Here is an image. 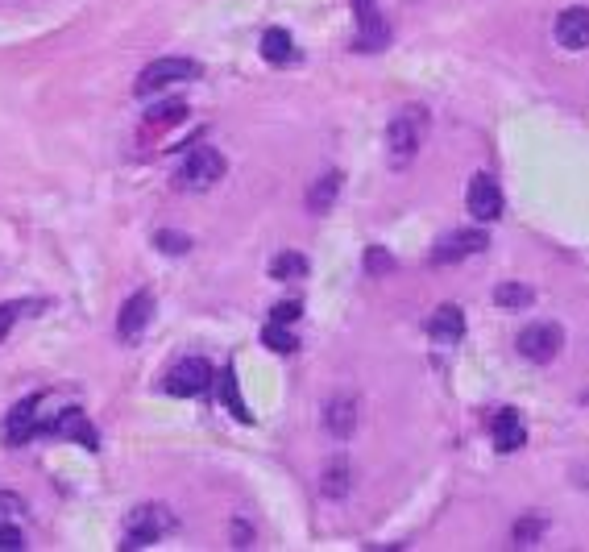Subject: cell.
Segmentation results:
<instances>
[{
	"label": "cell",
	"mask_w": 589,
	"mask_h": 552,
	"mask_svg": "<svg viewBox=\"0 0 589 552\" xmlns=\"http://www.w3.org/2000/svg\"><path fill=\"white\" fill-rule=\"evenodd\" d=\"M303 274H307V258L295 254V250L278 254V258L270 262V279H274V283H295V279H303Z\"/></svg>",
	"instance_id": "obj_19"
},
{
	"label": "cell",
	"mask_w": 589,
	"mask_h": 552,
	"mask_svg": "<svg viewBox=\"0 0 589 552\" xmlns=\"http://www.w3.org/2000/svg\"><path fill=\"white\" fill-rule=\"evenodd\" d=\"M175 179L183 191H208L216 179H224V154L216 146H195Z\"/></svg>",
	"instance_id": "obj_2"
},
{
	"label": "cell",
	"mask_w": 589,
	"mask_h": 552,
	"mask_svg": "<svg viewBox=\"0 0 589 552\" xmlns=\"http://www.w3.org/2000/svg\"><path fill=\"white\" fill-rule=\"evenodd\" d=\"M17 548H25L21 528L17 523H0V552H17Z\"/></svg>",
	"instance_id": "obj_26"
},
{
	"label": "cell",
	"mask_w": 589,
	"mask_h": 552,
	"mask_svg": "<svg viewBox=\"0 0 589 552\" xmlns=\"http://www.w3.org/2000/svg\"><path fill=\"white\" fill-rule=\"evenodd\" d=\"M162 386H166V395H175V399H195L212 386V366L204 362V357H183V362L166 374Z\"/></svg>",
	"instance_id": "obj_3"
},
{
	"label": "cell",
	"mask_w": 589,
	"mask_h": 552,
	"mask_svg": "<svg viewBox=\"0 0 589 552\" xmlns=\"http://www.w3.org/2000/svg\"><path fill=\"white\" fill-rule=\"evenodd\" d=\"M428 333L436 341H444V345H453V341L465 337V316H461L457 303H444V308H436V316L428 320Z\"/></svg>",
	"instance_id": "obj_14"
},
{
	"label": "cell",
	"mask_w": 589,
	"mask_h": 552,
	"mask_svg": "<svg viewBox=\"0 0 589 552\" xmlns=\"http://www.w3.org/2000/svg\"><path fill=\"white\" fill-rule=\"evenodd\" d=\"M154 245H158V250H166V254H187L191 237H183V233H171V229H162V233L154 237Z\"/></svg>",
	"instance_id": "obj_25"
},
{
	"label": "cell",
	"mask_w": 589,
	"mask_h": 552,
	"mask_svg": "<svg viewBox=\"0 0 589 552\" xmlns=\"http://www.w3.org/2000/svg\"><path fill=\"white\" fill-rule=\"evenodd\" d=\"M486 233L482 229H465V233H448L436 241V250H432V262L436 266H448V262H461V258H473V254H482L486 250Z\"/></svg>",
	"instance_id": "obj_7"
},
{
	"label": "cell",
	"mask_w": 589,
	"mask_h": 552,
	"mask_svg": "<svg viewBox=\"0 0 589 552\" xmlns=\"http://www.w3.org/2000/svg\"><path fill=\"white\" fill-rule=\"evenodd\" d=\"M38 432V399H25L9 411V420H5V440L9 445H25Z\"/></svg>",
	"instance_id": "obj_13"
},
{
	"label": "cell",
	"mask_w": 589,
	"mask_h": 552,
	"mask_svg": "<svg viewBox=\"0 0 589 552\" xmlns=\"http://www.w3.org/2000/svg\"><path fill=\"white\" fill-rule=\"evenodd\" d=\"M262 59H270L274 67H287V63H295V42H291V34L287 30H266L262 34Z\"/></svg>",
	"instance_id": "obj_15"
},
{
	"label": "cell",
	"mask_w": 589,
	"mask_h": 552,
	"mask_svg": "<svg viewBox=\"0 0 589 552\" xmlns=\"http://www.w3.org/2000/svg\"><path fill=\"white\" fill-rule=\"evenodd\" d=\"M390 266H395V262H390V258H386V250H378V245L366 254V270H370V274H382V270H390Z\"/></svg>",
	"instance_id": "obj_31"
},
{
	"label": "cell",
	"mask_w": 589,
	"mask_h": 552,
	"mask_svg": "<svg viewBox=\"0 0 589 552\" xmlns=\"http://www.w3.org/2000/svg\"><path fill=\"white\" fill-rule=\"evenodd\" d=\"M220 403L229 407L241 424H254V411H249V407H245V399H241V386H237V370H233V366L220 374Z\"/></svg>",
	"instance_id": "obj_16"
},
{
	"label": "cell",
	"mask_w": 589,
	"mask_h": 552,
	"mask_svg": "<svg viewBox=\"0 0 589 552\" xmlns=\"http://www.w3.org/2000/svg\"><path fill=\"white\" fill-rule=\"evenodd\" d=\"M270 320H278V324H295L299 320V303H274V312H270Z\"/></svg>",
	"instance_id": "obj_28"
},
{
	"label": "cell",
	"mask_w": 589,
	"mask_h": 552,
	"mask_svg": "<svg viewBox=\"0 0 589 552\" xmlns=\"http://www.w3.org/2000/svg\"><path fill=\"white\" fill-rule=\"evenodd\" d=\"M183 113H187L183 100H166V104L150 108V113H146V125H175V121H183Z\"/></svg>",
	"instance_id": "obj_23"
},
{
	"label": "cell",
	"mask_w": 589,
	"mask_h": 552,
	"mask_svg": "<svg viewBox=\"0 0 589 552\" xmlns=\"http://www.w3.org/2000/svg\"><path fill=\"white\" fill-rule=\"evenodd\" d=\"M531 299H536V295H531V287H523V283H502V287H494V303H498V308H507V312L527 308Z\"/></svg>",
	"instance_id": "obj_20"
},
{
	"label": "cell",
	"mask_w": 589,
	"mask_h": 552,
	"mask_svg": "<svg viewBox=\"0 0 589 552\" xmlns=\"http://www.w3.org/2000/svg\"><path fill=\"white\" fill-rule=\"evenodd\" d=\"M262 341L274 349V353H291L295 349V333L287 324H278V320H270L266 328H262Z\"/></svg>",
	"instance_id": "obj_22"
},
{
	"label": "cell",
	"mask_w": 589,
	"mask_h": 552,
	"mask_svg": "<svg viewBox=\"0 0 589 552\" xmlns=\"http://www.w3.org/2000/svg\"><path fill=\"white\" fill-rule=\"evenodd\" d=\"M30 308H34V303H0V341L13 333V324H17L25 312H30Z\"/></svg>",
	"instance_id": "obj_24"
},
{
	"label": "cell",
	"mask_w": 589,
	"mask_h": 552,
	"mask_svg": "<svg viewBox=\"0 0 589 552\" xmlns=\"http://www.w3.org/2000/svg\"><path fill=\"white\" fill-rule=\"evenodd\" d=\"M150 316H154V295L150 291H137L125 308H121V320H117V333H121V341H137L146 333V324H150Z\"/></svg>",
	"instance_id": "obj_10"
},
{
	"label": "cell",
	"mask_w": 589,
	"mask_h": 552,
	"mask_svg": "<svg viewBox=\"0 0 589 552\" xmlns=\"http://www.w3.org/2000/svg\"><path fill=\"white\" fill-rule=\"evenodd\" d=\"M17 515H21V499H17V494H0V523H9Z\"/></svg>",
	"instance_id": "obj_30"
},
{
	"label": "cell",
	"mask_w": 589,
	"mask_h": 552,
	"mask_svg": "<svg viewBox=\"0 0 589 552\" xmlns=\"http://www.w3.org/2000/svg\"><path fill=\"white\" fill-rule=\"evenodd\" d=\"M419 137H424V113L419 108H403V113L390 121V133H386V142H390V167H411L415 154H419Z\"/></svg>",
	"instance_id": "obj_1"
},
{
	"label": "cell",
	"mask_w": 589,
	"mask_h": 552,
	"mask_svg": "<svg viewBox=\"0 0 589 552\" xmlns=\"http://www.w3.org/2000/svg\"><path fill=\"white\" fill-rule=\"evenodd\" d=\"M175 519L166 507H137L129 515V528H125V548H150L162 532H171Z\"/></svg>",
	"instance_id": "obj_5"
},
{
	"label": "cell",
	"mask_w": 589,
	"mask_h": 552,
	"mask_svg": "<svg viewBox=\"0 0 589 552\" xmlns=\"http://www.w3.org/2000/svg\"><path fill=\"white\" fill-rule=\"evenodd\" d=\"M183 79H200V67H195L191 59H158L137 75V96H154L158 88L183 84Z\"/></svg>",
	"instance_id": "obj_4"
},
{
	"label": "cell",
	"mask_w": 589,
	"mask_h": 552,
	"mask_svg": "<svg viewBox=\"0 0 589 552\" xmlns=\"http://www.w3.org/2000/svg\"><path fill=\"white\" fill-rule=\"evenodd\" d=\"M324 494L328 499H345L349 494V465L345 461H336V465L324 469Z\"/></svg>",
	"instance_id": "obj_21"
},
{
	"label": "cell",
	"mask_w": 589,
	"mask_h": 552,
	"mask_svg": "<svg viewBox=\"0 0 589 552\" xmlns=\"http://www.w3.org/2000/svg\"><path fill=\"white\" fill-rule=\"evenodd\" d=\"M556 42L569 46V50H585L589 46V9L573 5L556 17Z\"/></svg>",
	"instance_id": "obj_11"
},
{
	"label": "cell",
	"mask_w": 589,
	"mask_h": 552,
	"mask_svg": "<svg viewBox=\"0 0 589 552\" xmlns=\"http://www.w3.org/2000/svg\"><path fill=\"white\" fill-rule=\"evenodd\" d=\"M353 9H357V25H370V21H378V17H382L374 0H353Z\"/></svg>",
	"instance_id": "obj_29"
},
{
	"label": "cell",
	"mask_w": 589,
	"mask_h": 552,
	"mask_svg": "<svg viewBox=\"0 0 589 552\" xmlns=\"http://www.w3.org/2000/svg\"><path fill=\"white\" fill-rule=\"evenodd\" d=\"M336 196H341V175L328 171V175L316 179L312 191H307V208H312V212H328L336 204Z\"/></svg>",
	"instance_id": "obj_18"
},
{
	"label": "cell",
	"mask_w": 589,
	"mask_h": 552,
	"mask_svg": "<svg viewBox=\"0 0 589 552\" xmlns=\"http://www.w3.org/2000/svg\"><path fill=\"white\" fill-rule=\"evenodd\" d=\"M540 532H544V523H540V519H531V523L519 519V523H515V544H536Z\"/></svg>",
	"instance_id": "obj_27"
},
{
	"label": "cell",
	"mask_w": 589,
	"mask_h": 552,
	"mask_svg": "<svg viewBox=\"0 0 589 552\" xmlns=\"http://www.w3.org/2000/svg\"><path fill=\"white\" fill-rule=\"evenodd\" d=\"M46 432L50 436H63V440H75V445H83V449H100V436H96V428L88 424V416H83L79 407H67V411H59L50 424H46Z\"/></svg>",
	"instance_id": "obj_8"
},
{
	"label": "cell",
	"mask_w": 589,
	"mask_h": 552,
	"mask_svg": "<svg viewBox=\"0 0 589 552\" xmlns=\"http://www.w3.org/2000/svg\"><path fill=\"white\" fill-rule=\"evenodd\" d=\"M560 345H565V337H560L556 324H527L519 333V353L527 357V362H536V366H548L552 357L560 353Z\"/></svg>",
	"instance_id": "obj_6"
},
{
	"label": "cell",
	"mask_w": 589,
	"mask_h": 552,
	"mask_svg": "<svg viewBox=\"0 0 589 552\" xmlns=\"http://www.w3.org/2000/svg\"><path fill=\"white\" fill-rule=\"evenodd\" d=\"M490 432H494V445H498L502 453H515L519 445H527V428H523V420H519V411H515V407L494 411Z\"/></svg>",
	"instance_id": "obj_12"
},
{
	"label": "cell",
	"mask_w": 589,
	"mask_h": 552,
	"mask_svg": "<svg viewBox=\"0 0 589 552\" xmlns=\"http://www.w3.org/2000/svg\"><path fill=\"white\" fill-rule=\"evenodd\" d=\"M324 424H328L332 436L345 440V436L353 432V424H357V403H353V399H332L328 411H324Z\"/></svg>",
	"instance_id": "obj_17"
},
{
	"label": "cell",
	"mask_w": 589,
	"mask_h": 552,
	"mask_svg": "<svg viewBox=\"0 0 589 552\" xmlns=\"http://www.w3.org/2000/svg\"><path fill=\"white\" fill-rule=\"evenodd\" d=\"M469 212H473V220H498L502 216V187L494 183V175H473Z\"/></svg>",
	"instance_id": "obj_9"
}]
</instances>
